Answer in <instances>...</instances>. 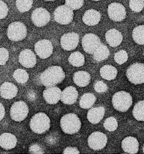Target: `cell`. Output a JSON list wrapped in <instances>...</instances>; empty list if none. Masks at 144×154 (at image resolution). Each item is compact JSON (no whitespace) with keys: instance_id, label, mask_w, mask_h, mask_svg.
<instances>
[{"instance_id":"cell-1","label":"cell","mask_w":144,"mask_h":154,"mask_svg":"<svg viewBox=\"0 0 144 154\" xmlns=\"http://www.w3.org/2000/svg\"><path fill=\"white\" fill-rule=\"evenodd\" d=\"M65 74L59 66L49 67L41 74L39 79L41 84L46 87L55 86L63 81Z\"/></svg>"},{"instance_id":"cell-2","label":"cell","mask_w":144,"mask_h":154,"mask_svg":"<svg viewBox=\"0 0 144 154\" xmlns=\"http://www.w3.org/2000/svg\"><path fill=\"white\" fill-rule=\"evenodd\" d=\"M81 121L76 114L69 113L63 116L60 120V126L64 132L73 134L78 132L81 128Z\"/></svg>"},{"instance_id":"cell-3","label":"cell","mask_w":144,"mask_h":154,"mask_svg":"<svg viewBox=\"0 0 144 154\" xmlns=\"http://www.w3.org/2000/svg\"><path fill=\"white\" fill-rule=\"evenodd\" d=\"M30 124V128L33 132L42 134L50 128L51 121L45 113L38 112L32 118Z\"/></svg>"},{"instance_id":"cell-4","label":"cell","mask_w":144,"mask_h":154,"mask_svg":"<svg viewBox=\"0 0 144 154\" xmlns=\"http://www.w3.org/2000/svg\"><path fill=\"white\" fill-rule=\"evenodd\" d=\"M133 103L131 94L122 91L115 93L112 97V104L115 109L120 112L127 111Z\"/></svg>"},{"instance_id":"cell-5","label":"cell","mask_w":144,"mask_h":154,"mask_svg":"<svg viewBox=\"0 0 144 154\" xmlns=\"http://www.w3.org/2000/svg\"><path fill=\"white\" fill-rule=\"evenodd\" d=\"M126 77L134 85L144 83V64L136 63L131 65L127 69Z\"/></svg>"},{"instance_id":"cell-6","label":"cell","mask_w":144,"mask_h":154,"mask_svg":"<svg viewBox=\"0 0 144 154\" xmlns=\"http://www.w3.org/2000/svg\"><path fill=\"white\" fill-rule=\"evenodd\" d=\"M8 38L12 41H20L25 38L27 34V29L25 24L20 22L11 23L7 31Z\"/></svg>"},{"instance_id":"cell-7","label":"cell","mask_w":144,"mask_h":154,"mask_svg":"<svg viewBox=\"0 0 144 154\" xmlns=\"http://www.w3.org/2000/svg\"><path fill=\"white\" fill-rule=\"evenodd\" d=\"M54 17L56 23L61 25H67L72 22L74 13L73 10L66 5H61L55 9Z\"/></svg>"},{"instance_id":"cell-8","label":"cell","mask_w":144,"mask_h":154,"mask_svg":"<svg viewBox=\"0 0 144 154\" xmlns=\"http://www.w3.org/2000/svg\"><path fill=\"white\" fill-rule=\"evenodd\" d=\"M29 113V108L26 103L19 101L14 103L10 109V116L15 122L24 120Z\"/></svg>"},{"instance_id":"cell-9","label":"cell","mask_w":144,"mask_h":154,"mask_svg":"<svg viewBox=\"0 0 144 154\" xmlns=\"http://www.w3.org/2000/svg\"><path fill=\"white\" fill-rule=\"evenodd\" d=\"M108 142L106 135L102 132L96 131L92 133L88 138V144L89 148L95 151L105 148Z\"/></svg>"},{"instance_id":"cell-10","label":"cell","mask_w":144,"mask_h":154,"mask_svg":"<svg viewBox=\"0 0 144 154\" xmlns=\"http://www.w3.org/2000/svg\"><path fill=\"white\" fill-rule=\"evenodd\" d=\"M101 43L100 39L93 33L85 34L82 41L83 50L89 54H93Z\"/></svg>"},{"instance_id":"cell-11","label":"cell","mask_w":144,"mask_h":154,"mask_svg":"<svg viewBox=\"0 0 144 154\" xmlns=\"http://www.w3.org/2000/svg\"><path fill=\"white\" fill-rule=\"evenodd\" d=\"M108 14L110 19L114 22H122L126 17L125 8L117 2H113L108 6Z\"/></svg>"},{"instance_id":"cell-12","label":"cell","mask_w":144,"mask_h":154,"mask_svg":"<svg viewBox=\"0 0 144 154\" xmlns=\"http://www.w3.org/2000/svg\"><path fill=\"white\" fill-rule=\"evenodd\" d=\"M31 18L35 26L37 27H42L50 22V14L46 9L39 8L33 11Z\"/></svg>"},{"instance_id":"cell-13","label":"cell","mask_w":144,"mask_h":154,"mask_svg":"<svg viewBox=\"0 0 144 154\" xmlns=\"http://www.w3.org/2000/svg\"><path fill=\"white\" fill-rule=\"evenodd\" d=\"M80 42V36L75 32H70L63 35L60 39V44L64 50L72 51L76 48Z\"/></svg>"},{"instance_id":"cell-14","label":"cell","mask_w":144,"mask_h":154,"mask_svg":"<svg viewBox=\"0 0 144 154\" xmlns=\"http://www.w3.org/2000/svg\"><path fill=\"white\" fill-rule=\"evenodd\" d=\"M34 50L37 55L42 59L49 57L53 53V46L49 40L42 39L34 45Z\"/></svg>"},{"instance_id":"cell-15","label":"cell","mask_w":144,"mask_h":154,"mask_svg":"<svg viewBox=\"0 0 144 154\" xmlns=\"http://www.w3.org/2000/svg\"><path fill=\"white\" fill-rule=\"evenodd\" d=\"M20 64L26 68H32L37 63V59L34 52L30 49H25L19 56Z\"/></svg>"},{"instance_id":"cell-16","label":"cell","mask_w":144,"mask_h":154,"mask_svg":"<svg viewBox=\"0 0 144 154\" xmlns=\"http://www.w3.org/2000/svg\"><path fill=\"white\" fill-rule=\"evenodd\" d=\"M61 91L56 86L48 87L43 92L45 100L50 105H54L58 103L61 99Z\"/></svg>"},{"instance_id":"cell-17","label":"cell","mask_w":144,"mask_h":154,"mask_svg":"<svg viewBox=\"0 0 144 154\" xmlns=\"http://www.w3.org/2000/svg\"><path fill=\"white\" fill-rule=\"evenodd\" d=\"M78 97V92L73 86H69L61 92V101L64 104L72 105L76 103Z\"/></svg>"},{"instance_id":"cell-18","label":"cell","mask_w":144,"mask_h":154,"mask_svg":"<svg viewBox=\"0 0 144 154\" xmlns=\"http://www.w3.org/2000/svg\"><path fill=\"white\" fill-rule=\"evenodd\" d=\"M122 148L128 154H136L139 150V143L135 137L128 136L122 141Z\"/></svg>"},{"instance_id":"cell-19","label":"cell","mask_w":144,"mask_h":154,"mask_svg":"<svg viewBox=\"0 0 144 154\" xmlns=\"http://www.w3.org/2000/svg\"><path fill=\"white\" fill-rule=\"evenodd\" d=\"M105 39L107 43L111 47H118L123 41V35L117 29H110L106 32Z\"/></svg>"},{"instance_id":"cell-20","label":"cell","mask_w":144,"mask_h":154,"mask_svg":"<svg viewBox=\"0 0 144 154\" xmlns=\"http://www.w3.org/2000/svg\"><path fill=\"white\" fill-rule=\"evenodd\" d=\"M17 87L11 82H5L0 87V94L5 99H12L17 94Z\"/></svg>"},{"instance_id":"cell-21","label":"cell","mask_w":144,"mask_h":154,"mask_svg":"<svg viewBox=\"0 0 144 154\" xmlns=\"http://www.w3.org/2000/svg\"><path fill=\"white\" fill-rule=\"evenodd\" d=\"M17 143V137L13 134L4 133L0 136V146L5 150L13 149L15 147Z\"/></svg>"},{"instance_id":"cell-22","label":"cell","mask_w":144,"mask_h":154,"mask_svg":"<svg viewBox=\"0 0 144 154\" xmlns=\"http://www.w3.org/2000/svg\"><path fill=\"white\" fill-rule=\"evenodd\" d=\"M105 109L103 106L91 108L87 112V118L91 124H96L102 119L105 116Z\"/></svg>"},{"instance_id":"cell-23","label":"cell","mask_w":144,"mask_h":154,"mask_svg":"<svg viewBox=\"0 0 144 154\" xmlns=\"http://www.w3.org/2000/svg\"><path fill=\"white\" fill-rule=\"evenodd\" d=\"M101 19V14L97 10L90 9L85 12L82 20L85 24L89 26H95L99 24Z\"/></svg>"},{"instance_id":"cell-24","label":"cell","mask_w":144,"mask_h":154,"mask_svg":"<svg viewBox=\"0 0 144 154\" xmlns=\"http://www.w3.org/2000/svg\"><path fill=\"white\" fill-rule=\"evenodd\" d=\"M91 78V75L88 72L86 71H78L74 73L73 79L77 86L85 87L89 85Z\"/></svg>"},{"instance_id":"cell-25","label":"cell","mask_w":144,"mask_h":154,"mask_svg":"<svg viewBox=\"0 0 144 154\" xmlns=\"http://www.w3.org/2000/svg\"><path fill=\"white\" fill-rule=\"evenodd\" d=\"M100 76L107 81H112L116 78L118 70L114 66L110 65H105L100 69Z\"/></svg>"},{"instance_id":"cell-26","label":"cell","mask_w":144,"mask_h":154,"mask_svg":"<svg viewBox=\"0 0 144 154\" xmlns=\"http://www.w3.org/2000/svg\"><path fill=\"white\" fill-rule=\"evenodd\" d=\"M110 55L109 48L106 45L101 43L98 48L93 52V59L97 61L106 60Z\"/></svg>"},{"instance_id":"cell-27","label":"cell","mask_w":144,"mask_h":154,"mask_svg":"<svg viewBox=\"0 0 144 154\" xmlns=\"http://www.w3.org/2000/svg\"><path fill=\"white\" fill-rule=\"evenodd\" d=\"M96 101V96L92 93H86L82 96L80 100V105L82 109H88L93 106Z\"/></svg>"},{"instance_id":"cell-28","label":"cell","mask_w":144,"mask_h":154,"mask_svg":"<svg viewBox=\"0 0 144 154\" xmlns=\"http://www.w3.org/2000/svg\"><path fill=\"white\" fill-rule=\"evenodd\" d=\"M68 61L74 67H81L85 64V56L80 52H74L69 56Z\"/></svg>"},{"instance_id":"cell-29","label":"cell","mask_w":144,"mask_h":154,"mask_svg":"<svg viewBox=\"0 0 144 154\" xmlns=\"http://www.w3.org/2000/svg\"><path fill=\"white\" fill-rule=\"evenodd\" d=\"M132 38L136 43L140 45H144V25L137 26L132 32Z\"/></svg>"},{"instance_id":"cell-30","label":"cell","mask_w":144,"mask_h":154,"mask_svg":"<svg viewBox=\"0 0 144 154\" xmlns=\"http://www.w3.org/2000/svg\"><path fill=\"white\" fill-rule=\"evenodd\" d=\"M133 116L138 121L144 122V100L136 103L133 109Z\"/></svg>"},{"instance_id":"cell-31","label":"cell","mask_w":144,"mask_h":154,"mask_svg":"<svg viewBox=\"0 0 144 154\" xmlns=\"http://www.w3.org/2000/svg\"><path fill=\"white\" fill-rule=\"evenodd\" d=\"M13 77L15 80L19 83L24 84L28 81L29 74L25 70L22 69H17L14 72Z\"/></svg>"},{"instance_id":"cell-32","label":"cell","mask_w":144,"mask_h":154,"mask_svg":"<svg viewBox=\"0 0 144 154\" xmlns=\"http://www.w3.org/2000/svg\"><path fill=\"white\" fill-rule=\"evenodd\" d=\"M33 3V0H17L16 5L17 10L20 12L24 13L32 8Z\"/></svg>"},{"instance_id":"cell-33","label":"cell","mask_w":144,"mask_h":154,"mask_svg":"<svg viewBox=\"0 0 144 154\" xmlns=\"http://www.w3.org/2000/svg\"><path fill=\"white\" fill-rule=\"evenodd\" d=\"M104 127L109 132H114L118 127L117 120L113 116L108 118L104 123Z\"/></svg>"},{"instance_id":"cell-34","label":"cell","mask_w":144,"mask_h":154,"mask_svg":"<svg viewBox=\"0 0 144 154\" xmlns=\"http://www.w3.org/2000/svg\"><path fill=\"white\" fill-rule=\"evenodd\" d=\"M114 58L117 64L119 65L123 64L128 60V55L126 51L120 50L115 54Z\"/></svg>"},{"instance_id":"cell-35","label":"cell","mask_w":144,"mask_h":154,"mask_svg":"<svg viewBox=\"0 0 144 154\" xmlns=\"http://www.w3.org/2000/svg\"><path fill=\"white\" fill-rule=\"evenodd\" d=\"M129 5L132 11L139 13L144 8V2L141 0H130Z\"/></svg>"},{"instance_id":"cell-36","label":"cell","mask_w":144,"mask_h":154,"mask_svg":"<svg viewBox=\"0 0 144 154\" xmlns=\"http://www.w3.org/2000/svg\"><path fill=\"white\" fill-rule=\"evenodd\" d=\"M84 4V0H65V5L72 10H78Z\"/></svg>"},{"instance_id":"cell-37","label":"cell","mask_w":144,"mask_h":154,"mask_svg":"<svg viewBox=\"0 0 144 154\" xmlns=\"http://www.w3.org/2000/svg\"><path fill=\"white\" fill-rule=\"evenodd\" d=\"M94 90L98 93H103L105 92L108 90V86L104 82L99 81L96 82L93 85Z\"/></svg>"},{"instance_id":"cell-38","label":"cell","mask_w":144,"mask_h":154,"mask_svg":"<svg viewBox=\"0 0 144 154\" xmlns=\"http://www.w3.org/2000/svg\"><path fill=\"white\" fill-rule=\"evenodd\" d=\"M8 50L5 48H0V65H4L9 60Z\"/></svg>"},{"instance_id":"cell-39","label":"cell","mask_w":144,"mask_h":154,"mask_svg":"<svg viewBox=\"0 0 144 154\" xmlns=\"http://www.w3.org/2000/svg\"><path fill=\"white\" fill-rule=\"evenodd\" d=\"M9 9L4 1L0 0V20L4 19L8 14Z\"/></svg>"},{"instance_id":"cell-40","label":"cell","mask_w":144,"mask_h":154,"mask_svg":"<svg viewBox=\"0 0 144 154\" xmlns=\"http://www.w3.org/2000/svg\"><path fill=\"white\" fill-rule=\"evenodd\" d=\"M63 153L64 154H78L80 153V152L75 147H67L64 149Z\"/></svg>"},{"instance_id":"cell-41","label":"cell","mask_w":144,"mask_h":154,"mask_svg":"<svg viewBox=\"0 0 144 154\" xmlns=\"http://www.w3.org/2000/svg\"><path fill=\"white\" fill-rule=\"evenodd\" d=\"M5 116V109L4 105L0 103V121L4 118Z\"/></svg>"},{"instance_id":"cell-42","label":"cell","mask_w":144,"mask_h":154,"mask_svg":"<svg viewBox=\"0 0 144 154\" xmlns=\"http://www.w3.org/2000/svg\"><path fill=\"white\" fill-rule=\"evenodd\" d=\"M45 1H53L54 0H45Z\"/></svg>"},{"instance_id":"cell-43","label":"cell","mask_w":144,"mask_h":154,"mask_svg":"<svg viewBox=\"0 0 144 154\" xmlns=\"http://www.w3.org/2000/svg\"><path fill=\"white\" fill-rule=\"evenodd\" d=\"M92 1H99L100 0H92Z\"/></svg>"},{"instance_id":"cell-44","label":"cell","mask_w":144,"mask_h":154,"mask_svg":"<svg viewBox=\"0 0 144 154\" xmlns=\"http://www.w3.org/2000/svg\"><path fill=\"white\" fill-rule=\"evenodd\" d=\"M143 151H144V146H143Z\"/></svg>"},{"instance_id":"cell-45","label":"cell","mask_w":144,"mask_h":154,"mask_svg":"<svg viewBox=\"0 0 144 154\" xmlns=\"http://www.w3.org/2000/svg\"><path fill=\"white\" fill-rule=\"evenodd\" d=\"M141 1H144V0H141Z\"/></svg>"},{"instance_id":"cell-46","label":"cell","mask_w":144,"mask_h":154,"mask_svg":"<svg viewBox=\"0 0 144 154\" xmlns=\"http://www.w3.org/2000/svg\"></svg>"}]
</instances>
